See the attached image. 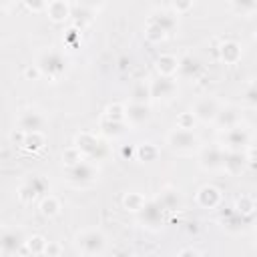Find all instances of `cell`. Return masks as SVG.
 Here are the masks:
<instances>
[{"label":"cell","instance_id":"1","mask_svg":"<svg viewBox=\"0 0 257 257\" xmlns=\"http://www.w3.org/2000/svg\"><path fill=\"white\" fill-rule=\"evenodd\" d=\"M104 243H106L104 235L100 231H96V229H86V231L78 233L76 241H74L76 249L80 253H84V255H98V253H102L104 251Z\"/></svg>","mask_w":257,"mask_h":257},{"label":"cell","instance_id":"2","mask_svg":"<svg viewBox=\"0 0 257 257\" xmlns=\"http://www.w3.org/2000/svg\"><path fill=\"white\" fill-rule=\"evenodd\" d=\"M167 143L173 151H179V153H189L193 149H197L199 145V139L197 135L191 131V128H173L167 137Z\"/></svg>","mask_w":257,"mask_h":257},{"label":"cell","instance_id":"3","mask_svg":"<svg viewBox=\"0 0 257 257\" xmlns=\"http://www.w3.org/2000/svg\"><path fill=\"white\" fill-rule=\"evenodd\" d=\"M96 175H98V171L90 163H84V161L66 167V181L72 183V185H76V187H82V185L92 183L96 179Z\"/></svg>","mask_w":257,"mask_h":257},{"label":"cell","instance_id":"4","mask_svg":"<svg viewBox=\"0 0 257 257\" xmlns=\"http://www.w3.org/2000/svg\"><path fill=\"white\" fill-rule=\"evenodd\" d=\"M36 66L40 68V72H42L44 76L56 78V76H60V74L64 72V58L60 56V52L48 50V52H44V54L38 58Z\"/></svg>","mask_w":257,"mask_h":257},{"label":"cell","instance_id":"5","mask_svg":"<svg viewBox=\"0 0 257 257\" xmlns=\"http://www.w3.org/2000/svg\"><path fill=\"white\" fill-rule=\"evenodd\" d=\"M74 147H76L84 157H90V159H94V157L98 155V151L104 149V145H102V143L98 141V137L92 135V133H80V135H76Z\"/></svg>","mask_w":257,"mask_h":257},{"label":"cell","instance_id":"6","mask_svg":"<svg viewBox=\"0 0 257 257\" xmlns=\"http://www.w3.org/2000/svg\"><path fill=\"white\" fill-rule=\"evenodd\" d=\"M219 110H221V108H219L217 100L211 98V96H205V98L197 100V104L193 106V114H195L199 120H203V122H213V120L217 118Z\"/></svg>","mask_w":257,"mask_h":257},{"label":"cell","instance_id":"7","mask_svg":"<svg viewBox=\"0 0 257 257\" xmlns=\"http://www.w3.org/2000/svg\"><path fill=\"white\" fill-rule=\"evenodd\" d=\"M223 143L229 151H241V147H245L249 143V133L241 124H235L231 128H225Z\"/></svg>","mask_w":257,"mask_h":257},{"label":"cell","instance_id":"8","mask_svg":"<svg viewBox=\"0 0 257 257\" xmlns=\"http://www.w3.org/2000/svg\"><path fill=\"white\" fill-rule=\"evenodd\" d=\"M223 161H225V151L221 147H209V149H203L201 155H199V163L203 169H219L223 167Z\"/></svg>","mask_w":257,"mask_h":257},{"label":"cell","instance_id":"9","mask_svg":"<svg viewBox=\"0 0 257 257\" xmlns=\"http://www.w3.org/2000/svg\"><path fill=\"white\" fill-rule=\"evenodd\" d=\"M139 215H141V221H143L145 225H149V227H159V225L163 223V205H161L159 201H151V203H147V205L139 211Z\"/></svg>","mask_w":257,"mask_h":257},{"label":"cell","instance_id":"10","mask_svg":"<svg viewBox=\"0 0 257 257\" xmlns=\"http://www.w3.org/2000/svg\"><path fill=\"white\" fill-rule=\"evenodd\" d=\"M177 90V84L171 76H159L151 82V94L153 98H171Z\"/></svg>","mask_w":257,"mask_h":257},{"label":"cell","instance_id":"11","mask_svg":"<svg viewBox=\"0 0 257 257\" xmlns=\"http://www.w3.org/2000/svg\"><path fill=\"white\" fill-rule=\"evenodd\" d=\"M249 163L247 155L241 153V151H227L225 153V161H223V169L229 173V175H239L245 165Z\"/></svg>","mask_w":257,"mask_h":257},{"label":"cell","instance_id":"12","mask_svg":"<svg viewBox=\"0 0 257 257\" xmlns=\"http://www.w3.org/2000/svg\"><path fill=\"white\" fill-rule=\"evenodd\" d=\"M149 114L151 112L145 102H131L128 106H124V120H128V124H143Z\"/></svg>","mask_w":257,"mask_h":257},{"label":"cell","instance_id":"13","mask_svg":"<svg viewBox=\"0 0 257 257\" xmlns=\"http://www.w3.org/2000/svg\"><path fill=\"white\" fill-rule=\"evenodd\" d=\"M44 124V116L36 110H24L18 118V128L24 133H32V131H40Z\"/></svg>","mask_w":257,"mask_h":257},{"label":"cell","instance_id":"14","mask_svg":"<svg viewBox=\"0 0 257 257\" xmlns=\"http://www.w3.org/2000/svg\"><path fill=\"white\" fill-rule=\"evenodd\" d=\"M197 201H199V205L205 207V209H215V207L221 203V191H219L217 187H213V185H205V187L199 189Z\"/></svg>","mask_w":257,"mask_h":257},{"label":"cell","instance_id":"15","mask_svg":"<svg viewBox=\"0 0 257 257\" xmlns=\"http://www.w3.org/2000/svg\"><path fill=\"white\" fill-rule=\"evenodd\" d=\"M42 189H44V181L38 179V177H32V181L24 183V185L18 189V199H20L22 203H32V201L38 197V193H42Z\"/></svg>","mask_w":257,"mask_h":257},{"label":"cell","instance_id":"16","mask_svg":"<svg viewBox=\"0 0 257 257\" xmlns=\"http://www.w3.org/2000/svg\"><path fill=\"white\" fill-rule=\"evenodd\" d=\"M22 243H26V241H22V235H20L18 231H12V229L4 231V233H2V239H0L2 255H12V253H16Z\"/></svg>","mask_w":257,"mask_h":257},{"label":"cell","instance_id":"17","mask_svg":"<svg viewBox=\"0 0 257 257\" xmlns=\"http://www.w3.org/2000/svg\"><path fill=\"white\" fill-rule=\"evenodd\" d=\"M46 12H48L50 20L62 22V20H66L70 16V6L64 0H50L48 6H46Z\"/></svg>","mask_w":257,"mask_h":257},{"label":"cell","instance_id":"18","mask_svg":"<svg viewBox=\"0 0 257 257\" xmlns=\"http://www.w3.org/2000/svg\"><path fill=\"white\" fill-rule=\"evenodd\" d=\"M221 60L225 64H237L241 60V46L235 40H227L221 44Z\"/></svg>","mask_w":257,"mask_h":257},{"label":"cell","instance_id":"19","mask_svg":"<svg viewBox=\"0 0 257 257\" xmlns=\"http://www.w3.org/2000/svg\"><path fill=\"white\" fill-rule=\"evenodd\" d=\"M100 131H102L104 137L116 139V137H120V135L126 133V122L124 120H112V118H106L104 116L102 122H100Z\"/></svg>","mask_w":257,"mask_h":257},{"label":"cell","instance_id":"20","mask_svg":"<svg viewBox=\"0 0 257 257\" xmlns=\"http://www.w3.org/2000/svg\"><path fill=\"white\" fill-rule=\"evenodd\" d=\"M157 70L161 76H173L179 70V60L173 54H161L157 58Z\"/></svg>","mask_w":257,"mask_h":257},{"label":"cell","instance_id":"21","mask_svg":"<svg viewBox=\"0 0 257 257\" xmlns=\"http://www.w3.org/2000/svg\"><path fill=\"white\" fill-rule=\"evenodd\" d=\"M215 122H217L219 126H223V128H231V126H235V124H239V112H237L235 108H227V110H219V114H217V118H215Z\"/></svg>","mask_w":257,"mask_h":257},{"label":"cell","instance_id":"22","mask_svg":"<svg viewBox=\"0 0 257 257\" xmlns=\"http://www.w3.org/2000/svg\"><path fill=\"white\" fill-rule=\"evenodd\" d=\"M199 70H201V64H199V60H197L195 56H185L183 60H179V72H181L183 76L191 78V76H195Z\"/></svg>","mask_w":257,"mask_h":257},{"label":"cell","instance_id":"23","mask_svg":"<svg viewBox=\"0 0 257 257\" xmlns=\"http://www.w3.org/2000/svg\"><path fill=\"white\" fill-rule=\"evenodd\" d=\"M22 147L26 149V151H38V149H42L44 147V135L40 133V131H32V133H26V137H24V141H22Z\"/></svg>","mask_w":257,"mask_h":257},{"label":"cell","instance_id":"24","mask_svg":"<svg viewBox=\"0 0 257 257\" xmlns=\"http://www.w3.org/2000/svg\"><path fill=\"white\" fill-rule=\"evenodd\" d=\"M122 205H124V209H126V211L139 213V211L147 205V201H145V197H143L141 193H128V195H124Z\"/></svg>","mask_w":257,"mask_h":257},{"label":"cell","instance_id":"25","mask_svg":"<svg viewBox=\"0 0 257 257\" xmlns=\"http://www.w3.org/2000/svg\"><path fill=\"white\" fill-rule=\"evenodd\" d=\"M40 213H42L44 217H56V215L60 213V203H58V199L52 197V195L44 197V199L40 201Z\"/></svg>","mask_w":257,"mask_h":257},{"label":"cell","instance_id":"26","mask_svg":"<svg viewBox=\"0 0 257 257\" xmlns=\"http://www.w3.org/2000/svg\"><path fill=\"white\" fill-rule=\"evenodd\" d=\"M149 98H153V94H151V84L137 82V84L133 86L131 100H133V102H145V104H147V100H149Z\"/></svg>","mask_w":257,"mask_h":257},{"label":"cell","instance_id":"27","mask_svg":"<svg viewBox=\"0 0 257 257\" xmlns=\"http://www.w3.org/2000/svg\"><path fill=\"white\" fill-rule=\"evenodd\" d=\"M157 201L163 205V209H177V207L181 205V197H179V193L173 191V189H165Z\"/></svg>","mask_w":257,"mask_h":257},{"label":"cell","instance_id":"28","mask_svg":"<svg viewBox=\"0 0 257 257\" xmlns=\"http://www.w3.org/2000/svg\"><path fill=\"white\" fill-rule=\"evenodd\" d=\"M151 20H155V22H157V24H159V26H161V28H163L167 34H169V32H171V30L177 26V18H175L173 14H169V12H161V14L153 16Z\"/></svg>","mask_w":257,"mask_h":257},{"label":"cell","instance_id":"29","mask_svg":"<svg viewBox=\"0 0 257 257\" xmlns=\"http://www.w3.org/2000/svg\"><path fill=\"white\" fill-rule=\"evenodd\" d=\"M145 36L151 40V42H161L165 36H167V32L155 22V20H149V24H147V30H145Z\"/></svg>","mask_w":257,"mask_h":257},{"label":"cell","instance_id":"30","mask_svg":"<svg viewBox=\"0 0 257 257\" xmlns=\"http://www.w3.org/2000/svg\"><path fill=\"white\" fill-rule=\"evenodd\" d=\"M235 209H237V213H241V215H251L253 209H255V201H253V197H249V195H241V197L237 199Z\"/></svg>","mask_w":257,"mask_h":257},{"label":"cell","instance_id":"31","mask_svg":"<svg viewBox=\"0 0 257 257\" xmlns=\"http://www.w3.org/2000/svg\"><path fill=\"white\" fill-rule=\"evenodd\" d=\"M137 155H139L141 161H153V159H157L159 151H157L155 145H151V143H143V145H139Z\"/></svg>","mask_w":257,"mask_h":257},{"label":"cell","instance_id":"32","mask_svg":"<svg viewBox=\"0 0 257 257\" xmlns=\"http://www.w3.org/2000/svg\"><path fill=\"white\" fill-rule=\"evenodd\" d=\"M46 239L44 237H40V235H34V237H30L28 241H26V247H28V251L32 253V255H38V253H44V249H46Z\"/></svg>","mask_w":257,"mask_h":257},{"label":"cell","instance_id":"33","mask_svg":"<svg viewBox=\"0 0 257 257\" xmlns=\"http://www.w3.org/2000/svg\"><path fill=\"white\" fill-rule=\"evenodd\" d=\"M82 153L76 149V147H68L64 153H62V163L66 165V167H70V165H76V163H80L82 161Z\"/></svg>","mask_w":257,"mask_h":257},{"label":"cell","instance_id":"34","mask_svg":"<svg viewBox=\"0 0 257 257\" xmlns=\"http://www.w3.org/2000/svg\"><path fill=\"white\" fill-rule=\"evenodd\" d=\"M231 2L239 14H251L253 10H257V0H231Z\"/></svg>","mask_w":257,"mask_h":257},{"label":"cell","instance_id":"35","mask_svg":"<svg viewBox=\"0 0 257 257\" xmlns=\"http://www.w3.org/2000/svg\"><path fill=\"white\" fill-rule=\"evenodd\" d=\"M195 120H197V116L193 114V110H191V112H181V114L177 116V126H179V128H191V131H193Z\"/></svg>","mask_w":257,"mask_h":257},{"label":"cell","instance_id":"36","mask_svg":"<svg viewBox=\"0 0 257 257\" xmlns=\"http://www.w3.org/2000/svg\"><path fill=\"white\" fill-rule=\"evenodd\" d=\"M106 118H112V120H124V106L122 104H110L106 106Z\"/></svg>","mask_w":257,"mask_h":257},{"label":"cell","instance_id":"37","mask_svg":"<svg viewBox=\"0 0 257 257\" xmlns=\"http://www.w3.org/2000/svg\"><path fill=\"white\" fill-rule=\"evenodd\" d=\"M243 96H245V100H247L249 104H255V106H257V80H253V82L245 88Z\"/></svg>","mask_w":257,"mask_h":257},{"label":"cell","instance_id":"38","mask_svg":"<svg viewBox=\"0 0 257 257\" xmlns=\"http://www.w3.org/2000/svg\"><path fill=\"white\" fill-rule=\"evenodd\" d=\"M191 6H193V0H173V8H175L177 14H183V12L191 10Z\"/></svg>","mask_w":257,"mask_h":257},{"label":"cell","instance_id":"39","mask_svg":"<svg viewBox=\"0 0 257 257\" xmlns=\"http://www.w3.org/2000/svg\"><path fill=\"white\" fill-rule=\"evenodd\" d=\"M26 8L32 10V12H40V10H46V0H24Z\"/></svg>","mask_w":257,"mask_h":257},{"label":"cell","instance_id":"40","mask_svg":"<svg viewBox=\"0 0 257 257\" xmlns=\"http://www.w3.org/2000/svg\"><path fill=\"white\" fill-rule=\"evenodd\" d=\"M44 253H48V255H56V253H60V249L48 241V243H46V249H44Z\"/></svg>","mask_w":257,"mask_h":257},{"label":"cell","instance_id":"41","mask_svg":"<svg viewBox=\"0 0 257 257\" xmlns=\"http://www.w3.org/2000/svg\"><path fill=\"white\" fill-rule=\"evenodd\" d=\"M179 255H201V251H197V249H183V251H179Z\"/></svg>","mask_w":257,"mask_h":257},{"label":"cell","instance_id":"42","mask_svg":"<svg viewBox=\"0 0 257 257\" xmlns=\"http://www.w3.org/2000/svg\"><path fill=\"white\" fill-rule=\"evenodd\" d=\"M86 6H90V8H94V6H98L100 4V0H82Z\"/></svg>","mask_w":257,"mask_h":257},{"label":"cell","instance_id":"43","mask_svg":"<svg viewBox=\"0 0 257 257\" xmlns=\"http://www.w3.org/2000/svg\"><path fill=\"white\" fill-rule=\"evenodd\" d=\"M12 2H14V0H2V10H8Z\"/></svg>","mask_w":257,"mask_h":257},{"label":"cell","instance_id":"44","mask_svg":"<svg viewBox=\"0 0 257 257\" xmlns=\"http://www.w3.org/2000/svg\"><path fill=\"white\" fill-rule=\"evenodd\" d=\"M255 245H257V233H255Z\"/></svg>","mask_w":257,"mask_h":257}]
</instances>
